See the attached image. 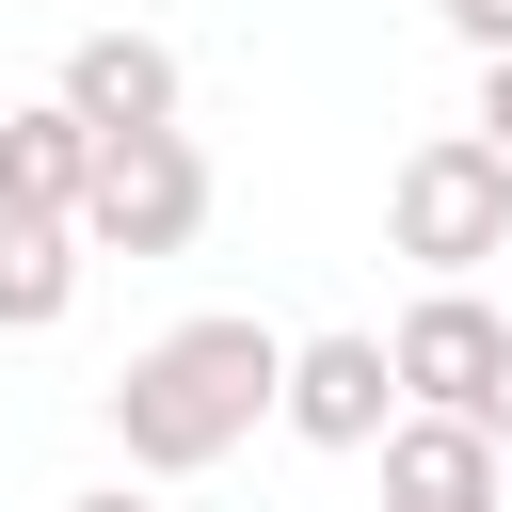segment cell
<instances>
[{
	"label": "cell",
	"mask_w": 512,
	"mask_h": 512,
	"mask_svg": "<svg viewBox=\"0 0 512 512\" xmlns=\"http://www.w3.org/2000/svg\"><path fill=\"white\" fill-rule=\"evenodd\" d=\"M272 368H288L272 320H176V336H144V352L112 368V448H128V480H208V464L272 416Z\"/></svg>",
	"instance_id": "obj_1"
},
{
	"label": "cell",
	"mask_w": 512,
	"mask_h": 512,
	"mask_svg": "<svg viewBox=\"0 0 512 512\" xmlns=\"http://www.w3.org/2000/svg\"><path fill=\"white\" fill-rule=\"evenodd\" d=\"M384 240H400L432 288H464L480 256H512V160H496L480 128H432V144L384 176Z\"/></svg>",
	"instance_id": "obj_2"
},
{
	"label": "cell",
	"mask_w": 512,
	"mask_h": 512,
	"mask_svg": "<svg viewBox=\"0 0 512 512\" xmlns=\"http://www.w3.org/2000/svg\"><path fill=\"white\" fill-rule=\"evenodd\" d=\"M64 224H80V256H192L208 240V144L192 128H112Z\"/></svg>",
	"instance_id": "obj_3"
},
{
	"label": "cell",
	"mask_w": 512,
	"mask_h": 512,
	"mask_svg": "<svg viewBox=\"0 0 512 512\" xmlns=\"http://www.w3.org/2000/svg\"><path fill=\"white\" fill-rule=\"evenodd\" d=\"M496 352H512V320H496L480 288H432V304H400V336H384V384H400V416H480Z\"/></svg>",
	"instance_id": "obj_4"
},
{
	"label": "cell",
	"mask_w": 512,
	"mask_h": 512,
	"mask_svg": "<svg viewBox=\"0 0 512 512\" xmlns=\"http://www.w3.org/2000/svg\"><path fill=\"white\" fill-rule=\"evenodd\" d=\"M272 416H288L304 448H368V432L400 416V384H384V336H288V368H272Z\"/></svg>",
	"instance_id": "obj_5"
},
{
	"label": "cell",
	"mask_w": 512,
	"mask_h": 512,
	"mask_svg": "<svg viewBox=\"0 0 512 512\" xmlns=\"http://www.w3.org/2000/svg\"><path fill=\"white\" fill-rule=\"evenodd\" d=\"M368 448H384V512H496L512 496V464H496L480 416H384Z\"/></svg>",
	"instance_id": "obj_6"
},
{
	"label": "cell",
	"mask_w": 512,
	"mask_h": 512,
	"mask_svg": "<svg viewBox=\"0 0 512 512\" xmlns=\"http://www.w3.org/2000/svg\"><path fill=\"white\" fill-rule=\"evenodd\" d=\"M48 96H64L96 144H112V128H176V48H160V32H80Z\"/></svg>",
	"instance_id": "obj_7"
},
{
	"label": "cell",
	"mask_w": 512,
	"mask_h": 512,
	"mask_svg": "<svg viewBox=\"0 0 512 512\" xmlns=\"http://www.w3.org/2000/svg\"><path fill=\"white\" fill-rule=\"evenodd\" d=\"M80 176H96V128H80L64 96H32V112H0V208H32V224H64V208H80Z\"/></svg>",
	"instance_id": "obj_8"
},
{
	"label": "cell",
	"mask_w": 512,
	"mask_h": 512,
	"mask_svg": "<svg viewBox=\"0 0 512 512\" xmlns=\"http://www.w3.org/2000/svg\"><path fill=\"white\" fill-rule=\"evenodd\" d=\"M80 304V224H32V208H0V336H48Z\"/></svg>",
	"instance_id": "obj_9"
},
{
	"label": "cell",
	"mask_w": 512,
	"mask_h": 512,
	"mask_svg": "<svg viewBox=\"0 0 512 512\" xmlns=\"http://www.w3.org/2000/svg\"><path fill=\"white\" fill-rule=\"evenodd\" d=\"M448 32H464V48L496 64V48H512V0H448Z\"/></svg>",
	"instance_id": "obj_10"
},
{
	"label": "cell",
	"mask_w": 512,
	"mask_h": 512,
	"mask_svg": "<svg viewBox=\"0 0 512 512\" xmlns=\"http://www.w3.org/2000/svg\"><path fill=\"white\" fill-rule=\"evenodd\" d=\"M480 144H496V160H512V48H496V64H480Z\"/></svg>",
	"instance_id": "obj_11"
},
{
	"label": "cell",
	"mask_w": 512,
	"mask_h": 512,
	"mask_svg": "<svg viewBox=\"0 0 512 512\" xmlns=\"http://www.w3.org/2000/svg\"><path fill=\"white\" fill-rule=\"evenodd\" d=\"M480 432H496V448H512V352H496V384H480Z\"/></svg>",
	"instance_id": "obj_12"
},
{
	"label": "cell",
	"mask_w": 512,
	"mask_h": 512,
	"mask_svg": "<svg viewBox=\"0 0 512 512\" xmlns=\"http://www.w3.org/2000/svg\"><path fill=\"white\" fill-rule=\"evenodd\" d=\"M64 512H160V496H144V480H112V496H64Z\"/></svg>",
	"instance_id": "obj_13"
},
{
	"label": "cell",
	"mask_w": 512,
	"mask_h": 512,
	"mask_svg": "<svg viewBox=\"0 0 512 512\" xmlns=\"http://www.w3.org/2000/svg\"><path fill=\"white\" fill-rule=\"evenodd\" d=\"M496 512H512V496H496Z\"/></svg>",
	"instance_id": "obj_14"
}]
</instances>
